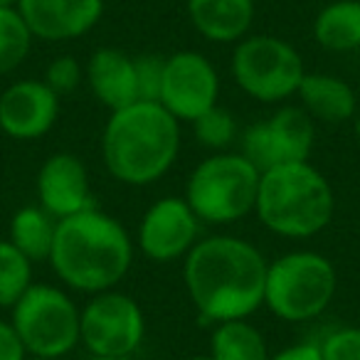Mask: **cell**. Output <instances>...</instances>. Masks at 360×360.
<instances>
[{"label":"cell","mask_w":360,"mask_h":360,"mask_svg":"<svg viewBox=\"0 0 360 360\" xmlns=\"http://www.w3.org/2000/svg\"><path fill=\"white\" fill-rule=\"evenodd\" d=\"M269 262L252 242L232 235L198 240L183 259V279L200 319L222 323L250 319L264 306Z\"/></svg>","instance_id":"1"},{"label":"cell","mask_w":360,"mask_h":360,"mask_svg":"<svg viewBox=\"0 0 360 360\" xmlns=\"http://www.w3.org/2000/svg\"><path fill=\"white\" fill-rule=\"evenodd\" d=\"M134 262V240L114 215L89 207L57 220L50 264L62 284L82 294L116 289Z\"/></svg>","instance_id":"2"},{"label":"cell","mask_w":360,"mask_h":360,"mask_svg":"<svg viewBox=\"0 0 360 360\" xmlns=\"http://www.w3.org/2000/svg\"><path fill=\"white\" fill-rule=\"evenodd\" d=\"M180 153V121L158 101H134L111 111L101 134V158L111 178L143 188L160 180Z\"/></svg>","instance_id":"3"},{"label":"cell","mask_w":360,"mask_h":360,"mask_svg":"<svg viewBox=\"0 0 360 360\" xmlns=\"http://www.w3.org/2000/svg\"><path fill=\"white\" fill-rule=\"evenodd\" d=\"M255 212L274 235L309 240L330 225L335 195L328 178L309 160L281 163L262 173Z\"/></svg>","instance_id":"4"},{"label":"cell","mask_w":360,"mask_h":360,"mask_svg":"<svg viewBox=\"0 0 360 360\" xmlns=\"http://www.w3.org/2000/svg\"><path fill=\"white\" fill-rule=\"evenodd\" d=\"M259 178L242 153H212L188 175L186 200L205 225H232L255 212Z\"/></svg>","instance_id":"5"},{"label":"cell","mask_w":360,"mask_h":360,"mask_svg":"<svg viewBox=\"0 0 360 360\" xmlns=\"http://www.w3.org/2000/svg\"><path fill=\"white\" fill-rule=\"evenodd\" d=\"M335 291V266L319 252H286L266 266L264 306L286 323L319 319L330 306Z\"/></svg>","instance_id":"6"},{"label":"cell","mask_w":360,"mask_h":360,"mask_svg":"<svg viewBox=\"0 0 360 360\" xmlns=\"http://www.w3.org/2000/svg\"><path fill=\"white\" fill-rule=\"evenodd\" d=\"M11 311V323L27 355L65 358L79 345L82 309L60 286L32 284Z\"/></svg>","instance_id":"7"},{"label":"cell","mask_w":360,"mask_h":360,"mask_svg":"<svg viewBox=\"0 0 360 360\" xmlns=\"http://www.w3.org/2000/svg\"><path fill=\"white\" fill-rule=\"evenodd\" d=\"M235 84L262 104H279L296 96L306 75L304 57L289 40L276 35H247L232 50Z\"/></svg>","instance_id":"8"},{"label":"cell","mask_w":360,"mask_h":360,"mask_svg":"<svg viewBox=\"0 0 360 360\" xmlns=\"http://www.w3.org/2000/svg\"><path fill=\"white\" fill-rule=\"evenodd\" d=\"M146 338V316L141 304L124 291L94 294L82 309V340L91 358H126Z\"/></svg>","instance_id":"9"},{"label":"cell","mask_w":360,"mask_h":360,"mask_svg":"<svg viewBox=\"0 0 360 360\" xmlns=\"http://www.w3.org/2000/svg\"><path fill=\"white\" fill-rule=\"evenodd\" d=\"M240 153L259 173L281 163L309 160L316 143V121L301 106H281L266 121L247 126Z\"/></svg>","instance_id":"10"},{"label":"cell","mask_w":360,"mask_h":360,"mask_svg":"<svg viewBox=\"0 0 360 360\" xmlns=\"http://www.w3.org/2000/svg\"><path fill=\"white\" fill-rule=\"evenodd\" d=\"M220 75L205 55L195 50H180L165 57L163 84L158 104L178 121H193L217 106Z\"/></svg>","instance_id":"11"},{"label":"cell","mask_w":360,"mask_h":360,"mask_svg":"<svg viewBox=\"0 0 360 360\" xmlns=\"http://www.w3.org/2000/svg\"><path fill=\"white\" fill-rule=\"evenodd\" d=\"M200 225L193 207L186 198H160L143 212L139 222V242L141 252L150 262L170 264V262L186 259L188 252L198 245Z\"/></svg>","instance_id":"12"},{"label":"cell","mask_w":360,"mask_h":360,"mask_svg":"<svg viewBox=\"0 0 360 360\" xmlns=\"http://www.w3.org/2000/svg\"><path fill=\"white\" fill-rule=\"evenodd\" d=\"M60 116V96L42 79H20L0 94V131L15 141L50 134Z\"/></svg>","instance_id":"13"},{"label":"cell","mask_w":360,"mask_h":360,"mask_svg":"<svg viewBox=\"0 0 360 360\" xmlns=\"http://www.w3.org/2000/svg\"><path fill=\"white\" fill-rule=\"evenodd\" d=\"M35 191L40 207L50 212L55 220H65L70 215L96 207L89 186V170L79 155L67 153V150L52 153L42 163L35 180Z\"/></svg>","instance_id":"14"},{"label":"cell","mask_w":360,"mask_h":360,"mask_svg":"<svg viewBox=\"0 0 360 360\" xmlns=\"http://www.w3.org/2000/svg\"><path fill=\"white\" fill-rule=\"evenodd\" d=\"M22 20L32 37L47 42H67L84 37L101 22L104 0H20Z\"/></svg>","instance_id":"15"},{"label":"cell","mask_w":360,"mask_h":360,"mask_svg":"<svg viewBox=\"0 0 360 360\" xmlns=\"http://www.w3.org/2000/svg\"><path fill=\"white\" fill-rule=\"evenodd\" d=\"M84 82L101 106L119 111L139 101L136 89V62L116 47H99L84 65Z\"/></svg>","instance_id":"16"},{"label":"cell","mask_w":360,"mask_h":360,"mask_svg":"<svg viewBox=\"0 0 360 360\" xmlns=\"http://www.w3.org/2000/svg\"><path fill=\"white\" fill-rule=\"evenodd\" d=\"M301 109L319 124H345L358 114V96L343 77L328 72H306L296 91Z\"/></svg>","instance_id":"17"},{"label":"cell","mask_w":360,"mask_h":360,"mask_svg":"<svg viewBox=\"0 0 360 360\" xmlns=\"http://www.w3.org/2000/svg\"><path fill=\"white\" fill-rule=\"evenodd\" d=\"M188 20L210 42H240L255 22V0H186Z\"/></svg>","instance_id":"18"},{"label":"cell","mask_w":360,"mask_h":360,"mask_svg":"<svg viewBox=\"0 0 360 360\" xmlns=\"http://www.w3.org/2000/svg\"><path fill=\"white\" fill-rule=\"evenodd\" d=\"M314 40L328 52H353L360 47V0H333L314 20Z\"/></svg>","instance_id":"19"},{"label":"cell","mask_w":360,"mask_h":360,"mask_svg":"<svg viewBox=\"0 0 360 360\" xmlns=\"http://www.w3.org/2000/svg\"><path fill=\"white\" fill-rule=\"evenodd\" d=\"M212 360H269L266 338L247 319H232L215 323L210 333Z\"/></svg>","instance_id":"20"},{"label":"cell","mask_w":360,"mask_h":360,"mask_svg":"<svg viewBox=\"0 0 360 360\" xmlns=\"http://www.w3.org/2000/svg\"><path fill=\"white\" fill-rule=\"evenodd\" d=\"M57 220L45 212L40 205H27L13 215L11 235L8 240L35 264V262H50V252L55 245Z\"/></svg>","instance_id":"21"},{"label":"cell","mask_w":360,"mask_h":360,"mask_svg":"<svg viewBox=\"0 0 360 360\" xmlns=\"http://www.w3.org/2000/svg\"><path fill=\"white\" fill-rule=\"evenodd\" d=\"M32 32L15 8H0V77L15 72L32 50Z\"/></svg>","instance_id":"22"},{"label":"cell","mask_w":360,"mask_h":360,"mask_svg":"<svg viewBox=\"0 0 360 360\" xmlns=\"http://www.w3.org/2000/svg\"><path fill=\"white\" fill-rule=\"evenodd\" d=\"M30 286L32 262L11 240H0V309H13Z\"/></svg>","instance_id":"23"},{"label":"cell","mask_w":360,"mask_h":360,"mask_svg":"<svg viewBox=\"0 0 360 360\" xmlns=\"http://www.w3.org/2000/svg\"><path fill=\"white\" fill-rule=\"evenodd\" d=\"M191 126H193V134H195L198 143H200L202 148H210L212 153L227 150L235 143L237 134H240L237 119L227 109H222L220 104L212 106V109L205 111L202 116H198Z\"/></svg>","instance_id":"24"},{"label":"cell","mask_w":360,"mask_h":360,"mask_svg":"<svg viewBox=\"0 0 360 360\" xmlns=\"http://www.w3.org/2000/svg\"><path fill=\"white\" fill-rule=\"evenodd\" d=\"M42 82H45L57 96H67L79 89V84L84 82V67L79 65L77 57L60 55L47 65L45 79Z\"/></svg>","instance_id":"25"},{"label":"cell","mask_w":360,"mask_h":360,"mask_svg":"<svg viewBox=\"0 0 360 360\" xmlns=\"http://www.w3.org/2000/svg\"><path fill=\"white\" fill-rule=\"evenodd\" d=\"M136 89H139V101H158L160 99V84H163V70L165 57L143 52L136 55Z\"/></svg>","instance_id":"26"},{"label":"cell","mask_w":360,"mask_h":360,"mask_svg":"<svg viewBox=\"0 0 360 360\" xmlns=\"http://www.w3.org/2000/svg\"><path fill=\"white\" fill-rule=\"evenodd\" d=\"M323 360H360V328L343 326L326 335L319 343Z\"/></svg>","instance_id":"27"},{"label":"cell","mask_w":360,"mask_h":360,"mask_svg":"<svg viewBox=\"0 0 360 360\" xmlns=\"http://www.w3.org/2000/svg\"><path fill=\"white\" fill-rule=\"evenodd\" d=\"M27 350L11 321H0V360H25Z\"/></svg>","instance_id":"28"},{"label":"cell","mask_w":360,"mask_h":360,"mask_svg":"<svg viewBox=\"0 0 360 360\" xmlns=\"http://www.w3.org/2000/svg\"><path fill=\"white\" fill-rule=\"evenodd\" d=\"M269 360H323V355H321L319 343L304 340V343H294L289 348H281L279 353L269 355Z\"/></svg>","instance_id":"29"},{"label":"cell","mask_w":360,"mask_h":360,"mask_svg":"<svg viewBox=\"0 0 360 360\" xmlns=\"http://www.w3.org/2000/svg\"><path fill=\"white\" fill-rule=\"evenodd\" d=\"M353 126H355V139H358V143H360V114H355Z\"/></svg>","instance_id":"30"},{"label":"cell","mask_w":360,"mask_h":360,"mask_svg":"<svg viewBox=\"0 0 360 360\" xmlns=\"http://www.w3.org/2000/svg\"><path fill=\"white\" fill-rule=\"evenodd\" d=\"M20 0H0V8H15Z\"/></svg>","instance_id":"31"},{"label":"cell","mask_w":360,"mask_h":360,"mask_svg":"<svg viewBox=\"0 0 360 360\" xmlns=\"http://www.w3.org/2000/svg\"><path fill=\"white\" fill-rule=\"evenodd\" d=\"M91 360H136L134 355H126V358H91Z\"/></svg>","instance_id":"32"},{"label":"cell","mask_w":360,"mask_h":360,"mask_svg":"<svg viewBox=\"0 0 360 360\" xmlns=\"http://www.w3.org/2000/svg\"><path fill=\"white\" fill-rule=\"evenodd\" d=\"M25 360H62V358H35V355H27Z\"/></svg>","instance_id":"33"},{"label":"cell","mask_w":360,"mask_h":360,"mask_svg":"<svg viewBox=\"0 0 360 360\" xmlns=\"http://www.w3.org/2000/svg\"><path fill=\"white\" fill-rule=\"evenodd\" d=\"M188 360H212L210 355H195V358H188Z\"/></svg>","instance_id":"34"}]
</instances>
